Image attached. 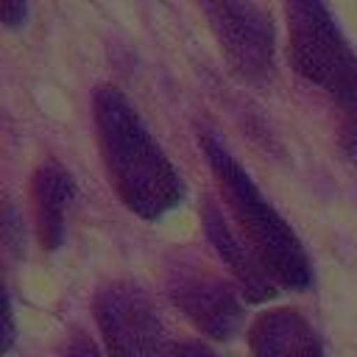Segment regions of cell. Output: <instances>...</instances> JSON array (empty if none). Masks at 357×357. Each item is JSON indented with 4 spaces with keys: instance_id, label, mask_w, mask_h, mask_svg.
Wrapping results in <instances>:
<instances>
[{
    "instance_id": "cell-1",
    "label": "cell",
    "mask_w": 357,
    "mask_h": 357,
    "mask_svg": "<svg viewBox=\"0 0 357 357\" xmlns=\"http://www.w3.org/2000/svg\"><path fill=\"white\" fill-rule=\"evenodd\" d=\"M92 117L100 159L117 198L142 220H156L184 198L181 173L151 137L137 109L117 86H98Z\"/></svg>"
},
{
    "instance_id": "cell-2",
    "label": "cell",
    "mask_w": 357,
    "mask_h": 357,
    "mask_svg": "<svg viewBox=\"0 0 357 357\" xmlns=\"http://www.w3.org/2000/svg\"><path fill=\"white\" fill-rule=\"evenodd\" d=\"M201 151L218 178L223 204L237 223L240 237L254 251L268 276L290 290H304L312 282L310 259L301 248V240L290 229V223L273 209V204L259 192L248 170L218 142L212 134L198 137Z\"/></svg>"
},
{
    "instance_id": "cell-3",
    "label": "cell",
    "mask_w": 357,
    "mask_h": 357,
    "mask_svg": "<svg viewBox=\"0 0 357 357\" xmlns=\"http://www.w3.org/2000/svg\"><path fill=\"white\" fill-rule=\"evenodd\" d=\"M287 53L293 70L315 86L340 114V148L357 162V53L346 42L329 6L318 0H290Z\"/></svg>"
},
{
    "instance_id": "cell-4",
    "label": "cell",
    "mask_w": 357,
    "mask_h": 357,
    "mask_svg": "<svg viewBox=\"0 0 357 357\" xmlns=\"http://www.w3.org/2000/svg\"><path fill=\"white\" fill-rule=\"evenodd\" d=\"M92 310L109 357H215L206 343L178 337L137 282H109L98 290Z\"/></svg>"
},
{
    "instance_id": "cell-5",
    "label": "cell",
    "mask_w": 357,
    "mask_h": 357,
    "mask_svg": "<svg viewBox=\"0 0 357 357\" xmlns=\"http://www.w3.org/2000/svg\"><path fill=\"white\" fill-rule=\"evenodd\" d=\"M165 290L173 307L204 335L229 340L243 329V301L206 259L176 254L165 271Z\"/></svg>"
},
{
    "instance_id": "cell-6",
    "label": "cell",
    "mask_w": 357,
    "mask_h": 357,
    "mask_svg": "<svg viewBox=\"0 0 357 357\" xmlns=\"http://www.w3.org/2000/svg\"><path fill=\"white\" fill-rule=\"evenodd\" d=\"M229 64L248 81H265L276 67V33L271 14L257 3H201Z\"/></svg>"
},
{
    "instance_id": "cell-7",
    "label": "cell",
    "mask_w": 357,
    "mask_h": 357,
    "mask_svg": "<svg viewBox=\"0 0 357 357\" xmlns=\"http://www.w3.org/2000/svg\"><path fill=\"white\" fill-rule=\"evenodd\" d=\"M201 223H204V234L212 243L215 254L220 257V262L231 271L240 293L245 296V301H268L276 296L273 290V279L268 276V271L259 265V259L254 257V251L245 245V240L240 237V231L231 229V223L226 220L223 209L218 206V201L206 198L201 204Z\"/></svg>"
},
{
    "instance_id": "cell-8",
    "label": "cell",
    "mask_w": 357,
    "mask_h": 357,
    "mask_svg": "<svg viewBox=\"0 0 357 357\" xmlns=\"http://www.w3.org/2000/svg\"><path fill=\"white\" fill-rule=\"evenodd\" d=\"M248 349L254 357H324L315 326L290 307L257 315L248 329Z\"/></svg>"
},
{
    "instance_id": "cell-9",
    "label": "cell",
    "mask_w": 357,
    "mask_h": 357,
    "mask_svg": "<svg viewBox=\"0 0 357 357\" xmlns=\"http://www.w3.org/2000/svg\"><path fill=\"white\" fill-rule=\"evenodd\" d=\"M75 184L67 170L59 165H42L33 173L31 195H33V215H36V234L42 248L56 251L67 231V206L73 201Z\"/></svg>"
},
{
    "instance_id": "cell-10",
    "label": "cell",
    "mask_w": 357,
    "mask_h": 357,
    "mask_svg": "<svg viewBox=\"0 0 357 357\" xmlns=\"http://www.w3.org/2000/svg\"><path fill=\"white\" fill-rule=\"evenodd\" d=\"M64 357H100V349H98V343H95L92 337H86L84 332H75V335L70 337V343H67Z\"/></svg>"
},
{
    "instance_id": "cell-11",
    "label": "cell",
    "mask_w": 357,
    "mask_h": 357,
    "mask_svg": "<svg viewBox=\"0 0 357 357\" xmlns=\"http://www.w3.org/2000/svg\"><path fill=\"white\" fill-rule=\"evenodd\" d=\"M0 17H3V22H6L8 28H17V25L25 22L28 6H25L22 0H3V3H0Z\"/></svg>"
},
{
    "instance_id": "cell-12",
    "label": "cell",
    "mask_w": 357,
    "mask_h": 357,
    "mask_svg": "<svg viewBox=\"0 0 357 357\" xmlns=\"http://www.w3.org/2000/svg\"><path fill=\"white\" fill-rule=\"evenodd\" d=\"M14 335H17V326H14V310H11V298H8V293H3V340H0V351H3V354L11 349Z\"/></svg>"
}]
</instances>
